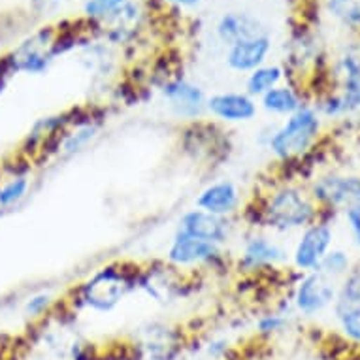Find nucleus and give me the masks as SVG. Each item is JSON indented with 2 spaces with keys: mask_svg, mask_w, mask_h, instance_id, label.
I'll return each mask as SVG.
<instances>
[{
  "mask_svg": "<svg viewBox=\"0 0 360 360\" xmlns=\"http://www.w3.org/2000/svg\"><path fill=\"white\" fill-rule=\"evenodd\" d=\"M217 36L224 46L266 34L259 19L249 12H226L217 21Z\"/></svg>",
  "mask_w": 360,
  "mask_h": 360,
  "instance_id": "obj_14",
  "label": "nucleus"
},
{
  "mask_svg": "<svg viewBox=\"0 0 360 360\" xmlns=\"http://www.w3.org/2000/svg\"><path fill=\"white\" fill-rule=\"evenodd\" d=\"M321 132V117L313 108L302 106L285 121L278 130H274L268 140V148L278 159L289 160L306 153Z\"/></svg>",
  "mask_w": 360,
  "mask_h": 360,
  "instance_id": "obj_1",
  "label": "nucleus"
},
{
  "mask_svg": "<svg viewBox=\"0 0 360 360\" xmlns=\"http://www.w3.org/2000/svg\"><path fill=\"white\" fill-rule=\"evenodd\" d=\"M287 326H289V317L285 313H268L257 321V332L262 338L278 336L287 330Z\"/></svg>",
  "mask_w": 360,
  "mask_h": 360,
  "instance_id": "obj_23",
  "label": "nucleus"
},
{
  "mask_svg": "<svg viewBox=\"0 0 360 360\" xmlns=\"http://www.w3.org/2000/svg\"><path fill=\"white\" fill-rule=\"evenodd\" d=\"M95 132L96 129L95 127H91V124L85 127V129H79L77 132H74V136H70L66 140L65 153H76V151H79L82 148H85V146L96 136Z\"/></svg>",
  "mask_w": 360,
  "mask_h": 360,
  "instance_id": "obj_26",
  "label": "nucleus"
},
{
  "mask_svg": "<svg viewBox=\"0 0 360 360\" xmlns=\"http://www.w3.org/2000/svg\"><path fill=\"white\" fill-rule=\"evenodd\" d=\"M206 108L213 117L226 123H243L257 115V104L245 93H217L207 98Z\"/></svg>",
  "mask_w": 360,
  "mask_h": 360,
  "instance_id": "obj_11",
  "label": "nucleus"
},
{
  "mask_svg": "<svg viewBox=\"0 0 360 360\" xmlns=\"http://www.w3.org/2000/svg\"><path fill=\"white\" fill-rule=\"evenodd\" d=\"M270 51H272V40L268 34L236 41L226 51V65L234 72L251 74L264 65Z\"/></svg>",
  "mask_w": 360,
  "mask_h": 360,
  "instance_id": "obj_9",
  "label": "nucleus"
},
{
  "mask_svg": "<svg viewBox=\"0 0 360 360\" xmlns=\"http://www.w3.org/2000/svg\"><path fill=\"white\" fill-rule=\"evenodd\" d=\"M349 266H351V260H349V255L342 249H330L328 253L323 257V260L317 266V272L325 274L328 278L336 279L340 276H345L349 272Z\"/></svg>",
  "mask_w": 360,
  "mask_h": 360,
  "instance_id": "obj_22",
  "label": "nucleus"
},
{
  "mask_svg": "<svg viewBox=\"0 0 360 360\" xmlns=\"http://www.w3.org/2000/svg\"><path fill=\"white\" fill-rule=\"evenodd\" d=\"M332 242H334V232L330 224L311 223L306 226L292 253L296 268L304 272H315L323 257L330 251Z\"/></svg>",
  "mask_w": 360,
  "mask_h": 360,
  "instance_id": "obj_5",
  "label": "nucleus"
},
{
  "mask_svg": "<svg viewBox=\"0 0 360 360\" xmlns=\"http://www.w3.org/2000/svg\"><path fill=\"white\" fill-rule=\"evenodd\" d=\"M55 38L51 34V30H40L38 34H34L30 40L21 44L15 53L12 55V59H8V63L12 65L15 70L25 72H41L46 70L49 65V60L53 57Z\"/></svg>",
  "mask_w": 360,
  "mask_h": 360,
  "instance_id": "obj_7",
  "label": "nucleus"
},
{
  "mask_svg": "<svg viewBox=\"0 0 360 360\" xmlns=\"http://www.w3.org/2000/svg\"><path fill=\"white\" fill-rule=\"evenodd\" d=\"M59 4L60 0H30V8H32L38 15H46V13L53 12Z\"/></svg>",
  "mask_w": 360,
  "mask_h": 360,
  "instance_id": "obj_30",
  "label": "nucleus"
},
{
  "mask_svg": "<svg viewBox=\"0 0 360 360\" xmlns=\"http://www.w3.org/2000/svg\"><path fill=\"white\" fill-rule=\"evenodd\" d=\"M285 259H287V253L279 248L278 243H274L268 238L255 236L243 248L242 266L248 270H257L262 266L279 264Z\"/></svg>",
  "mask_w": 360,
  "mask_h": 360,
  "instance_id": "obj_15",
  "label": "nucleus"
},
{
  "mask_svg": "<svg viewBox=\"0 0 360 360\" xmlns=\"http://www.w3.org/2000/svg\"><path fill=\"white\" fill-rule=\"evenodd\" d=\"M207 351H210V354H213V356H223V354L229 351V343H226V342H212V343H210V347H207Z\"/></svg>",
  "mask_w": 360,
  "mask_h": 360,
  "instance_id": "obj_31",
  "label": "nucleus"
},
{
  "mask_svg": "<svg viewBox=\"0 0 360 360\" xmlns=\"http://www.w3.org/2000/svg\"><path fill=\"white\" fill-rule=\"evenodd\" d=\"M326 10L349 29H360V0H326Z\"/></svg>",
  "mask_w": 360,
  "mask_h": 360,
  "instance_id": "obj_21",
  "label": "nucleus"
},
{
  "mask_svg": "<svg viewBox=\"0 0 360 360\" xmlns=\"http://www.w3.org/2000/svg\"><path fill=\"white\" fill-rule=\"evenodd\" d=\"M264 223L276 231L306 229L317 217V207L307 195L296 187L276 191L262 210Z\"/></svg>",
  "mask_w": 360,
  "mask_h": 360,
  "instance_id": "obj_2",
  "label": "nucleus"
},
{
  "mask_svg": "<svg viewBox=\"0 0 360 360\" xmlns=\"http://www.w3.org/2000/svg\"><path fill=\"white\" fill-rule=\"evenodd\" d=\"M313 200L326 207H349L360 204V176L330 174L315 181L311 189Z\"/></svg>",
  "mask_w": 360,
  "mask_h": 360,
  "instance_id": "obj_6",
  "label": "nucleus"
},
{
  "mask_svg": "<svg viewBox=\"0 0 360 360\" xmlns=\"http://www.w3.org/2000/svg\"><path fill=\"white\" fill-rule=\"evenodd\" d=\"M129 4V0H87L83 13L95 21H112L117 19Z\"/></svg>",
  "mask_w": 360,
  "mask_h": 360,
  "instance_id": "obj_20",
  "label": "nucleus"
},
{
  "mask_svg": "<svg viewBox=\"0 0 360 360\" xmlns=\"http://www.w3.org/2000/svg\"><path fill=\"white\" fill-rule=\"evenodd\" d=\"M338 287L334 279L321 272H309L295 290V307L302 315H317L334 304Z\"/></svg>",
  "mask_w": 360,
  "mask_h": 360,
  "instance_id": "obj_4",
  "label": "nucleus"
},
{
  "mask_svg": "<svg viewBox=\"0 0 360 360\" xmlns=\"http://www.w3.org/2000/svg\"><path fill=\"white\" fill-rule=\"evenodd\" d=\"M51 295L48 292H40V295L32 296L29 302H27V313L32 315V317H40L41 313L46 311L49 306H51Z\"/></svg>",
  "mask_w": 360,
  "mask_h": 360,
  "instance_id": "obj_29",
  "label": "nucleus"
},
{
  "mask_svg": "<svg viewBox=\"0 0 360 360\" xmlns=\"http://www.w3.org/2000/svg\"><path fill=\"white\" fill-rule=\"evenodd\" d=\"M340 330L343 332V336L347 338L349 342H353L354 345H360V319L356 317H345V319H338Z\"/></svg>",
  "mask_w": 360,
  "mask_h": 360,
  "instance_id": "obj_27",
  "label": "nucleus"
},
{
  "mask_svg": "<svg viewBox=\"0 0 360 360\" xmlns=\"http://www.w3.org/2000/svg\"><path fill=\"white\" fill-rule=\"evenodd\" d=\"M238 206H240V191L229 179L207 185L196 198L198 210L219 215V217L231 215V213L236 212Z\"/></svg>",
  "mask_w": 360,
  "mask_h": 360,
  "instance_id": "obj_13",
  "label": "nucleus"
},
{
  "mask_svg": "<svg viewBox=\"0 0 360 360\" xmlns=\"http://www.w3.org/2000/svg\"><path fill=\"white\" fill-rule=\"evenodd\" d=\"M166 255H168V260L174 266H195L202 264V262H212L213 259H217L219 245L177 231Z\"/></svg>",
  "mask_w": 360,
  "mask_h": 360,
  "instance_id": "obj_10",
  "label": "nucleus"
},
{
  "mask_svg": "<svg viewBox=\"0 0 360 360\" xmlns=\"http://www.w3.org/2000/svg\"><path fill=\"white\" fill-rule=\"evenodd\" d=\"M168 4H174V6H179V8H193L196 4H200L202 0H165Z\"/></svg>",
  "mask_w": 360,
  "mask_h": 360,
  "instance_id": "obj_32",
  "label": "nucleus"
},
{
  "mask_svg": "<svg viewBox=\"0 0 360 360\" xmlns=\"http://www.w3.org/2000/svg\"><path fill=\"white\" fill-rule=\"evenodd\" d=\"M283 79V68L278 65H262L260 68L253 70L249 74L248 83V95L253 96H262L266 95L270 89L278 87L279 82Z\"/></svg>",
  "mask_w": 360,
  "mask_h": 360,
  "instance_id": "obj_19",
  "label": "nucleus"
},
{
  "mask_svg": "<svg viewBox=\"0 0 360 360\" xmlns=\"http://www.w3.org/2000/svg\"><path fill=\"white\" fill-rule=\"evenodd\" d=\"M343 112H356L360 110V79L351 83H343V93L340 95Z\"/></svg>",
  "mask_w": 360,
  "mask_h": 360,
  "instance_id": "obj_25",
  "label": "nucleus"
},
{
  "mask_svg": "<svg viewBox=\"0 0 360 360\" xmlns=\"http://www.w3.org/2000/svg\"><path fill=\"white\" fill-rule=\"evenodd\" d=\"M334 315L336 321L345 317L360 319V272H351L343 279L334 300Z\"/></svg>",
  "mask_w": 360,
  "mask_h": 360,
  "instance_id": "obj_17",
  "label": "nucleus"
},
{
  "mask_svg": "<svg viewBox=\"0 0 360 360\" xmlns=\"http://www.w3.org/2000/svg\"><path fill=\"white\" fill-rule=\"evenodd\" d=\"M260 98H262V108H264L266 112L274 113V115H285V117H289L296 110L302 108L300 96L289 85H278V87L270 89Z\"/></svg>",
  "mask_w": 360,
  "mask_h": 360,
  "instance_id": "obj_18",
  "label": "nucleus"
},
{
  "mask_svg": "<svg viewBox=\"0 0 360 360\" xmlns=\"http://www.w3.org/2000/svg\"><path fill=\"white\" fill-rule=\"evenodd\" d=\"M345 221H347L354 243L360 248V204L345 207Z\"/></svg>",
  "mask_w": 360,
  "mask_h": 360,
  "instance_id": "obj_28",
  "label": "nucleus"
},
{
  "mask_svg": "<svg viewBox=\"0 0 360 360\" xmlns=\"http://www.w3.org/2000/svg\"><path fill=\"white\" fill-rule=\"evenodd\" d=\"M142 349L149 360H174L179 353L177 334L166 326H151L143 340Z\"/></svg>",
  "mask_w": 360,
  "mask_h": 360,
  "instance_id": "obj_16",
  "label": "nucleus"
},
{
  "mask_svg": "<svg viewBox=\"0 0 360 360\" xmlns=\"http://www.w3.org/2000/svg\"><path fill=\"white\" fill-rule=\"evenodd\" d=\"M162 95L174 112L181 117H196L206 108V96L198 85L185 79H174L162 87Z\"/></svg>",
  "mask_w": 360,
  "mask_h": 360,
  "instance_id": "obj_12",
  "label": "nucleus"
},
{
  "mask_svg": "<svg viewBox=\"0 0 360 360\" xmlns=\"http://www.w3.org/2000/svg\"><path fill=\"white\" fill-rule=\"evenodd\" d=\"M132 279L127 276L124 270L115 266H106L87 279L79 290V300L83 306L98 313L112 311L119 302L132 290Z\"/></svg>",
  "mask_w": 360,
  "mask_h": 360,
  "instance_id": "obj_3",
  "label": "nucleus"
},
{
  "mask_svg": "<svg viewBox=\"0 0 360 360\" xmlns=\"http://www.w3.org/2000/svg\"><path fill=\"white\" fill-rule=\"evenodd\" d=\"M179 231L204 242L221 245L231 236V224L226 217H219L202 210H191L179 221Z\"/></svg>",
  "mask_w": 360,
  "mask_h": 360,
  "instance_id": "obj_8",
  "label": "nucleus"
},
{
  "mask_svg": "<svg viewBox=\"0 0 360 360\" xmlns=\"http://www.w3.org/2000/svg\"><path fill=\"white\" fill-rule=\"evenodd\" d=\"M356 360H360V359H356Z\"/></svg>",
  "mask_w": 360,
  "mask_h": 360,
  "instance_id": "obj_33",
  "label": "nucleus"
},
{
  "mask_svg": "<svg viewBox=\"0 0 360 360\" xmlns=\"http://www.w3.org/2000/svg\"><path fill=\"white\" fill-rule=\"evenodd\" d=\"M29 189V181L27 177H15L10 184H6L0 189V206H12L15 202H19L27 195Z\"/></svg>",
  "mask_w": 360,
  "mask_h": 360,
  "instance_id": "obj_24",
  "label": "nucleus"
}]
</instances>
